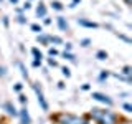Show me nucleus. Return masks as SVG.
I'll list each match as a JSON object with an SVG mask.
<instances>
[{"mask_svg": "<svg viewBox=\"0 0 132 124\" xmlns=\"http://www.w3.org/2000/svg\"><path fill=\"white\" fill-rule=\"evenodd\" d=\"M51 121H55L56 124H82V118L68 113H60L51 116Z\"/></svg>", "mask_w": 132, "mask_h": 124, "instance_id": "f257e3e1", "label": "nucleus"}, {"mask_svg": "<svg viewBox=\"0 0 132 124\" xmlns=\"http://www.w3.org/2000/svg\"><path fill=\"white\" fill-rule=\"evenodd\" d=\"M119 121V116L112 113V111L109 109H102L101 116H99V119L96 121V124H117Z\"/></svg>", "mask_w": 132, "mask_h": 124, "instance_id": "f03ea898", "label": "nucleus"}, {"mask_svg": "<svg viewBox=\"0 0 132 124\" xmlns=\"http://www.w3.org/2000/svg\"><path fill=\"white\" fill-rule=\"evenodd\" d=\"M31 88H33V91L36 93V99H38V104H40V107H41L43 111H48V109H50V106H48L46 99H45L43 91H41V88H40V83H33V84H31Z\"/></svg>", "mask_w": 132, "mask_h": 124, "instance_id": "7ed1b4c3", "label": "nucleus"}, {"mask_svg": "<svg viewBox=\"0 0 132 124\" xmlns=\"http://www.w3.org/2000/svg\"><path fill=\"white\" fill-rule=\"evenodd\" d=\"M91 98L94 99V101H99V103H102V104H106L107 107H111L114 104V101L111 99L107 94H102V93H97V91H94L93 94H91Z\"/></svg>", "mask_w": 132, "mask_h": 124, "instance_id": "20e7f679", "label": "nucleus"}, {"mask_svg": "<svg viewBox=\"0 0 132 124\" xmlns=\"http://www.w3.org/2000/svg\"><path fill=\"white\" fill-rule=\"evenodd\" d=\"M18 116H20V124H31V118H30V114H28L27 106H23L22 109L18 111Z\"/></svg>", "mask_w": 132, "mask_h": 124, "instance_id": "39448f33", "label": "nucleus"}, {"mask_svg": "<svg viewBox=\"0 0 132 124\" xmlns=\"http://www.w3.org/2000/svg\"><path fill=\"white\" fill-rule=\"evenodd\" d=\"M36 17L38 18H45V17H48V8H46V5H45L43 2H40L38 5H36Z\"/></svg>", "mask_w": 132, "mask_h": 124, "instance_id": "423d86ee", "label": "nucleus"}, {"mask_svg": "<svg viewBox=\"0 0 132 124\" xmlns=\"http://www.w3.org/2000/svg\"><path fill=\"white\" fill-rule=\"evenodd\" d=\"M76 22H78L79 27H84V28H97L99 27L96 22H89V20H86V18H78Z\"/></svg>", "mask_w": 132, "mask_h": 124, "instance_id": "0eeeda50", "label": "nucleus"}, {"mask_svg": "<svg viewBox=\"0 0 132 124\" xmlns=\"http://www.w3.org/2000/svg\"><path fill=\"white\" fill-rule=\"evenodd\" d=\"M56 23H58V28H60L61 32H68L69 30V25H68V22H66V18L64 17H56Z\"/></svg>", "mask_w": 132, "mask_h": 124, "instance_id": "6e6552de", "label": "nucleus"}, {"mask_svg": "<svg viewBox=\"0 0 132 124\" xmlns=\"http://www.w3.org/2000/svg\"><path fill=\"white\" fill-rule=\"evenodd\" d=\"M3 109L7 111V114H10V116H18V111L15 109V106L12 104L10 101H7L5 104H3Z\"/></svg>", "mask_w": 132, "mask_h": 124, "instance_id": "1a4fd4ad", "label": "nucleus"}, {"mask_svg": "<svg viewBox=\"0 0 132 124\" xmlns=\"http://www.w3.org/2000/svg\"><path fill=\"white\" fill-rule=\"evenodd\" d=\"M36 41H38L40 45H50V35H46V33H40V35H36Z\"/></svg>", "mask_w": 132, "mask_h": 124, "instance_id": "9d476101", "label": "nucleus"}, {"mask_svg": "<svg viewBox=\"0 0 132 124\" xmlns=\"http://www.w3.org/2000/svg\"><path fill=\"white\" fill-rule=\"evenodd\" d=\"M50 5H51V8H53V10H56V12H61V10L64 8V5L60 2V0H53V2L50 3Z\"/></svg>", "mask_w": 132, "mask_h": 124, "instance_id": "9b49d317", "label": "nucleus"}, {"mask_svg": "<svg viewBox=\"0 0 132 124\" xmlns=\"http://www.w3.org/2000/svg\"><path fill=\"white\" fill-rule=\"evenodd\" d=\"M96 58L101 60V61L107 60V51H106V50H97V51H96Z\"/></svg>", "mask_w": 132, "mask_h": 124, "instance_id": "f8f14e48", "label": "nucleus"}, {"mask_svg": "<svg viewBox=\"0 0 132 124\" xmlns=\"http://www.w3.org/2000/svg\"><path fill=\"white\" fill-rule=\"evenodd\" d=\"M121 74H122V76H126V78H132V68H130L129 65H126L122 68V73Z\"/></svg>", "mask_w": 132, "mask_h": 124, "instance_id": "ddd939ff", "label": "nucleus"}, {"mask_svg": "<svg viewBox=\"0 0 132 124\" xmlns=\"http://www.w3.org/2000/svg\"><path fill=\"white\" fill-rule=\"evenodd\" d=\"M50 43H55V45H63V38L56 35H50Z\"/></svg>", "mask_w": 132, "mask_h": 124, "instance_id": "4468645a", "label": "nucleus"}, {"mask_svg": "<svg viewBox=\"0 0 132 124\" xmlns=\"http://www.w3.org/2000/svg\"><path fill=\"white\" fill-rule=\"evenodd\" d=\"M16 65H18L20 71H22V76L25 78V80H28V71H27V68H25V65L22 63V61H16Z\"/></svg>", "mask_w": 132, "mask_h": 124, "instance_id": "2eb2a0df", "label": "nucleus"}, {"mask_svg": "<svg viewBox=\"0 0 132 124\" xmlns=\"http://www.w3.org/2000/svg\"><path fill=\"white\" fill-rule=\"evenodd\" d=\"M61 56H63L64 60H68V61H73V63L76 61V56H74L71 51H63V55H61Z\"/></svg>", "mask_w": 132, "mask_h": 124, "instance_id": "dca6fc26", "label": "nucleus"}, {"mask_svg": "<svg viewBox=\"0 0 132 124\" xmlns=\"http://www.w3.org/2000/svg\"><path fill=\"white\" fill-rule=\"evenodd\" d=\"M31 55L35 56V60H41V58H43V53H41L38 48H31Z\"/></svg>", "mask_w": 132, "mask_h": 124, "instance_id": "f3484780", "label": "nucleus"}, {"mask_svg": "<svg viewBox=\"0 0 132 124\" xmlns=\"http://www.w3.org/2000/svg\"><path fill=\"white\" fill-rule=\"evenodd\" d=\"M116 36H117V38H119V40H122V41H126V43H127V45H129V43H132V40L129 38V36H126V35H122V33H117V32H116Z\"/></svg>", "mask_w": 132, "mask_h": 124, "instance_id": "a211bd4d", "label": "nucleus"}, {"mask_svg": "<svg viewBox=\"0 0 132 124\" xmlns=\"http://www.w3.org/2000/svg\"><path fill=\"white\" fill-rule=\"evenodd\" d=\"M31 32H35L36 35H40V33H43V28H41V25H38V23H33L31 25Z\"/></svg>", "mask_w": 132, "mask_h": 124, "instance_id": "6ab92c4d", "label": "nucleus"}, {"mask_svg": "<svg viewBox=\"0 0 132 124\" xmlns=\"http://www.w3.org/2000/svg\"><path fill=\"white\" fill-rule=\"evenodd\" d=\"M91 43H93V41H91V38H82V40L79 41V45H81V47H84V48H88Z\"/></svg>", "mask_w": 132, "mask_h": 124, "instance_id": "aec40b11", "label": "nucleus"}, {"mask_svg": "<svg viewBox=\"0 0 132 124\" xmlns=\"http://www.w3.org/2000/svg\"><path fill=\"white\" fill-rule=\"evenodd\" d=\"M109 71H106V69H104V71H101V74H99V81H104V80H107V78H109Z\"/></svg>", "mask_w": 132, "mask_h": 124, "instance_id": "412c9836", "label": "nucleus"}, {"mask_svg": "<svg viewBox=\"0 0 132 124\" xmlns=\"http://www.w3.org/2000/svg\"><path fill=\"white\" fill-rule=\"evenodd\" d=\"M61 73H63V76H66V78L71 76V69L66 68V66H63V68H61Z\"/></svg>", "mask_w": 132, "mask_h": 124, "instance_id": "4be33fe9", "label": "nucleus"}, {"mask_svg": "<svg viewBox=\"0 0 132 124\" xmlns=\"http://www.w3.org/2000/svg\"><path fill=\"white\" fill-rule=\"evenodd\" d=\"M48 55L53 58V56H58V55H60V51H58L56 48H48Z\"/></svg>", "mask_w": 132, "mask_h": 124, "instance_id": "5701e85b", "label": "nucleus"}, {"mask_svg": "<svg viewBox=\"0 0 132 124\" xmlns=\"http://www.w3.org/2000/svg\"><path fill=\"white\" fill-rule=\"evenodd\" d=\"M22 89H23V84H22V83H15V84H13V91H16V93H22Z\"/></svg>", "mask_w": 132, "mask_h": 124, "instance_id": "b1692460", "label": "nucleus"}, {"mask_svg": "<svg viewBox=\"0 0 132 124\" xmlns=\"http://www.w3.org/2000/svg\"><path fill=\"white\" fill-rule=\"evenodd\" d=\"M16 22L25 25V23H27V17H25V15H18V17H16Z\"/></svg>", "mask_w": 132, "mask_h": 124, "instance_id": "393cba45", "label": "nucleus"}, {"mask_svg": "<svg viewBox=\"0 0 132 124\" xmlns=\"http://www.w3.org/2000/svg\"><path fill=\"white\" fill-rule=\"evenodd\" d=\"M122 107H124V111H126V113H132V104H129V103H124Z\"/></svg>", "mask_w": 132, "mask_h": 124, "instance_id": "a878e982", "label": "nucleus"}, {"mask_svg": "<svg viewBox=\"0 0 132 124\" xmlns=\"http://www.w3.org/2000/svg\"><path fill=\"white\" fill-rule=\"evenodd\" d=\"M18 99H20V103H22L23 106H27V96H25V94H22V93H20V96H18Z\"/></svg>", "mask_w": 132, "mask_h": 124, "instance_id": "bb28decb", "label": "nucleus"}, {"mask_svg": "<svg viewBox=\"0 0 132 124\" xmlns=\"http://www.w3.org/2000/svg\"><path fill=\"white\" fill-rule=\"evenodd\" d=\"M2 23H3V27L8 28V25H10V20H8V17H2Z\"/></svg>", "mask_w": 132, "mask_h": 124, "instance_id": "cd10ccee", "label": "nucleus"}, {"mask_svg": "<svg viewBox=\"0 0 132 124\" xmlns=\"http://www.w3.org/2000/svg\"><path fill=\"white\" fill-rule=\"evenodd\" d=\"M48 65L55 68V66H58V61H56V60H53V58H48Z\"/></svg>", "mask_w": 132, "mask_h": 124, "instance_id": "c85d7f7f", "label": "nucleus"}, {"mask_svg": "<svg viewBox=\"0 0 132 124\" xmlns=\"http://www.w3.org/2000/svg\"><path fill=\"white\" fill-rule=\"evenodd\" d=\"M5 76H7V69L0 65V78H5Z\"/></svg>", "mask_w": 132, "mask_h": 124, "instance_id": "c756f323", "label": "nucleus"}, {"mask_svg": "<svg viewBox=\"0 0 132 124\" xmlns=\"http://www.w3.org/2000/svg\"><path fill=\"white\" fill-rule=\"evenodd\" d=\"M31 66H33V68H38V66H41V60H33Z\"/></svg>", "mask_w": 132, "mask_h": 124, "instance_id": "7c9ffc66", "label": "nucleus"}, {"mask_svg": "<svg viewBox=\"0 0 132 124\" xmlns=\"http://www.w3.org/2000/svg\"><path fill=\"white\" fill-rule=\"evenodd\" d=\"M82 124H96V122H94V121H91L88 116H86V118H82Z\"/></svg>", "mask_w": 132, "mask_h": 124, "instance_id": "2f4dec72", "label": "nucleus"}, {"mask_svg": "<svg viewBox=\"0 0 132 124\" xmlns=\"http://www.w3.org/2000/svg\"><path fill=\"white\" fill-rule=\"evenodd\" d=\"M117 124H132L129 119H122V118H119V121H117Z\"/></svg>", "mask_w": 132, "mask_h": 124, "instance_id": "473e14b6", "label": "nucleus"}, {"mask_svg": "<svg viewBox=\"0 0 132 124\" xmlns=\"http://www.w3.org/2000/svg\"><path fill=\"white\" fill-rule=\"evenodd\" d=\"M30 8H31V2L28 0V2H25V3H23V10H30Z\"/></svg>", "mask_w": 132, "mask_h": 124, "instance_id": "72a5a7b5", "label": "nucleus"}, {"mask_svg": "<svg viewBox=\"0 0 132 124\" xmlns=\"http://www.w3.org/2000/svg\"><path fill=\"white\" fill-rule=\"evenodd\" d=\"M71 50H73L71 43H64V51H71Z\"/></svg>", "mask_w": 132, "mask_h": 124, "instance_id": "f704fd0d", "label": "nucleus"}, {"mask_svg": "<svg viewBox=\"0 0 132 124\" xmlns=\"http://www.w3.org/2000/svg\"><path fill=\"white\" fill-rule=\"evenodd\" d=\"M81 89H82V91H89V89H91V84H88V83H84V84L81 86Z\"/></svg>", "mask_w": 132, "mask_h": 124, "instance_id": "c9c22d12", "label": "nucleus"}, {"mask_svg": "<svg viewBox=\"0 0 132 124\" xmlns=\"http://www.w3.org/2000/svg\"><path fill=\"white\" fill-rule=\"evenodd\" d=\"M43 23L45 25H51V18H50V17H45V18H43Z\"/></svg>", "mask_w": 132, "mask_h": 124, "instance_id": "e433bc0d", "label": "nucleus"}, {"mask_svg": "<svg viewBox=\"0 0 132 124\" xmlns=\"http://www.w3.org/2000/svg\"><path fill=\"white\" fill-rule=\"evenodd\" d=\"M58 88H60V89H64V81H60V83H58Z\"/></svg>", "mask_w": 132, "mask_h": 124, "instance_id": "4c0bfd02", "label": "nucleus"}, {"mask_svg": "<svg viewBox=\"0 0 132 124\" xmlns=\"http://www.w3.org/2000/svg\"><path fill=\"white\" fill-rule=\"evenodd\" d=\"M8 2H10L12 5H16V3H18V0H8Z\"/></svg>", "mask_w": 132, "mask_h": 124, "instance_id": "58836bf2", "label": "nucleus"}, {"mask_svg": "<svg viewBox=\"0 0 132 124\" xmlns=\"http://www.w3.org/2000/svg\"><path fill=\"white\" fill-rule=\"evenodd\" d=\"M124 3H126V5H130V3H132V0H124Z\"/></svg>", "mask_w": 132, "mask_h": 124, "instance_id": "ea45409f", "label": "nucleus"}, {"mask_svg": "<svg viewBox=\"0 0 132 124\" xmlns=\"http://www.w3.org/2000/svg\"><path fill=\"white\" fill-rule=\"evenodd\" d=\"M71 3H74V5H78V3H81V0H73Z\"/></svg>", "mask_w": 132, "mask_h": 124, "instance_id": "a19ab883", "label": "nucleus"}, {"mask_svg": "<svg viewBox=\"0 0 132 124\" xmlns=\"http://www.w3.org/2000/svg\"><path fill=\"white\" fill-rule=\"evenodd\" d=\"M2 2H3V0H0V3H2Z\"/></svg>", "mask_w": 132, "mask_h": 124, "instance_id": "79ce46f5", "label": "nucleus"}, {"mask_svg": "<svg viewBox=\"0 0 132 124\" xmlns=\"http://www.w3.org/2000/svg\"><path fill=\"white\" fill-rule=\"evenodd\" d=\"M30 2H31V0H30Z\"/></svg>", "mask_w": 132, "mask_h": 124, "instance_id": "37998d69", "label": "nucleus"}]
</instances>
